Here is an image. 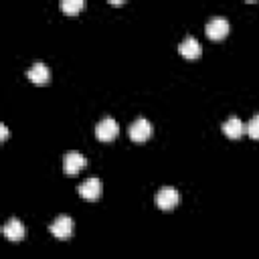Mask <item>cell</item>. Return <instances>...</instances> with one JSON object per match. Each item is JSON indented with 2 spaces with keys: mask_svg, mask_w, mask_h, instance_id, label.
Instances as JSON below:
<instances>
[{
  "mask_svg": "<svg viewBox=\"0 0 259 259\" xmlns=\"http://www.w3.org/2000/svg\"><path fill=\"white\" fill-rule=\"evenodd\" d=\"M180 202V192L172 186H162L156 192V206L162 210H172Z\"/></svg>",
  "mask_w": 259,
  "mask_h": 259,
  "instance_id": "6da1fadb",
  "label": "cell"
},
{
  "mask_svg": "<svg viewBox=\"0 0 259 259\" xmlns=\"http://www.w3.org/2000/svg\"><path fill=\"white\" fill-rule=\"evenodd\" d=\"M229 20L227 18H223V16H214V18H210L208 22H206V26H204V32H206V36L208 38H212V40H221V38H225L227 34H229Z\"/></svg>",
  "mask_w": 259,
  "mask_h": 259,
  "instance_id": "7a4b0ae2",
  "label": "cell"
},
{
  "mask_svg": "<svg viewBox=\"0 0 259 259\" xmlns=\"http://www.w3.org/2000/svg\"><path fill=\"white\" fill-rule=\"evenodd\" d=\"M101 190H103V186H101V180H99L97 176H89V178L83 180V182L79 184V188H77L79 196L85 198V200H97V198L101 196Z\"/></svg>",
  "mask_w": 259,
  "mask_h": 259,
  "instance_id": "3957f363",
  "label": "cell"
},
{
  "mask_svg": "<svg viewBox=\"0 0 259 259\" xmlns=\"http://www.w3.org/2000/svg\"><path fill=\"white\" fill-rule=\"evenodd\" d=\"M117 134H119V125H117V121L113 117H103L95 125V136L101 142H111L113 138H117Z\"/></svg>",
  "mask_w": 259,
  "mask_h": 259,
  "instance_id": "277c9868",
  "label": "cell"
},
{
  "mask_svg": "<svg viewBox=\"0 0 259 259\" xmlns=\"http://www.w3.org/2000/svg\"><path fill=\"white\" fill-rule=\"evenodd\" d=\"M73 227H75V223H73V219L69 217V214H61V217H57L53 223H51V233L57 237V239H69L71 235H73Z\"/></svg>",
  "mask_w": 259,
  "mask_h": 259,
  "instance_id": "5b68a950",
  "label": "cell"
},
{
  "mask_svg": "<svg viewBox=\"0 0 259 259\" xmlns=\"http://www.w3.org/2000/svg\"><path fill=\"white\" fill-rule=\"evenodd\" d=\"M152 136V123L146 117H138L132 125H130V138L134 142H146Z\"/></svg>",
  "mask_w": 259,
  "mask_h": 259,
  "instance_id": "8992f818",
  "label": "cell"
},
{
  "mask_svg": "<svg viewBox=\"0 0 259 259\" xmlns=\"http://www.w3.org/2000/svg\"><path fill=\"white\" fill-rule=\"evenodd\" d=\"M85 164H87V160L79 152H67L63 158V170H65V174H71V176L81 172V168H85Z\"/></svg>",
  "mask_w": 259,
  "mask_h": 259,
  "instance_id": "52a82bcc",
  "label": "cell"
},
{
  "mask_svg": "<svg viewBox=\"0 0 259 259\" xmlns=\"http://www.w3.org/2000/svg\"><path fill=\"white\" fill-rule=\"evenodd\" d=\"M26 77H28V81H32L34 85H45V83H49V79H51V71H49V67H47L45 63H34V65L28 67Z\"/></svg>",
  "mask_w": 259,
  "mask_h": 259,
  "instance_id": "ba28073f",
  "label": "cell"
},
{
  "mask_svg": "<svg viewBox=\"0 0 259 259\" xmlns=\"http://www.w3.org/2000/svg\"><path fill=\"white\" fill-rule=\"evenodd\" d=\"M178 51H180V55L184 57V59H198L200 55H202V47H200V42L194 38V36H186L180 45H178Z\"/></svg>",
  "mask_w": 259,
  "mask_h": 259,
  "instance_id": "9c48e42d",
  "label": "cell"
},
{
  "mask_svg": "<svg viewBox=\"0 0 259 259\" xmlns=\"http://www.w3.org/2000/svg\"><path fill=\"white\" fill-rule=\"evenodd\" d=\"M2 233L8 241H20L24 237V225L18 219H10L6 221V225L2 227Z\"/></svg>",
  "mask_w": 259,
  "mask_h": 259,
  "instance_id": "30bf717a",
  "label": "cell"
},
{
  "mask_svg": "<svg viewBox=\"0 0 259 259\" xmlns=\"http://www.w3.org/2000/svg\"><path fill=\"white\" fill-rule=\"evenodd\" d=\"M223 134L227 136V138H231V140H237V138H241L243 136V132H245V125H243V121L239 119V117H229L225 123H223Z\"/></svg>",
  "mask_w": 259,
  "mask_h": 259,
  "instance_id": "8fae6325",
  "label": "cell"
},
{
  "mask_svg": "<svg viewBox=\"0 0 259 259\" xmlns=\"http://www.w3.org/2000/svg\"><path fill=\"white\" fill-rule=\"evenodd\" d=\"M59 6H61V10H63L65 14H77V12L83 10L85 2H83V0H61Z\"/></svg>",
  "mask_w": 259,
  "mask_h": 259,
  "instance_id": "7c38bea8",
  "label": "cell"
},
{
  "mask_svg": "<svg viewBox=\"0 0 259 259\" xmlns=\"http://www.w3.org/2000/svg\"><path fill=\"white\" fill-rule=\"evenodd\" d=\"M245 132L249 134V138L259 140V113H255V115L249 119V123L245 125Z\"/></svg>",
  "mask_w": 259,
  "mask_h": 259,
  "instance_id": "4fadbf2b",
  "label": "cell"
},
{
  "mask_svg": "<svg viewBox=\"0 0 259 259\" xmlns=\"http://www.w3.org/2000/svg\"><path fill=\"white\" fill-rule=\"evenodd\" d=\"M0 138H2V142L8 138V127L6 125H0Z\"/></svg>",
  "mask_w": 259,
  "mask_h": 259,
  "instance_id": "5bb4252c",
  "label": "cell"
}]
</instances>
